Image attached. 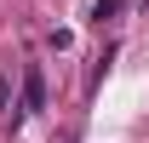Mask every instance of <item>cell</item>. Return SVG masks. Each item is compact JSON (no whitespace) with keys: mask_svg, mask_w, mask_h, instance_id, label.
<instances>
[{"mask_svg":"<svg viewBox=\"0 0 149 143\" xmlns=\"http://www.w3.org/2000/svg\"><path fill=\"white\" fill-rule=\"evenodd\" d=\"M120 6H126V0H97L92 17H97V23H115V17H120Z\"/></svg>","mask_w":149,"mask_h":143,"instance_id":"2","label":"cell"},{"mask_svg":"<svg viewBox=\"0 0 149 143\" xmlns=\"http://www.w3.org/2000/svg\"><path fill=\"white\" fill-rule=\"evenodd\" d=\"M40 109H46V74L29 63V69H23V103H17V115H40Z\"/></svg>","mask_w":149,"mask_h":143,"instance_id":"1","label":"cell"},{"mask_svg":"<svg viewBox=\"0 0 149 143\" xmlns=\"http://www.w3.org/2000/svg\"><path fill=\"white\" fill-rule=\"evenodd\" d=\"M6 103H12V74H0V115H6Z\"/></svg>","mask_w":149,"mask_h":143,"instance_id":"3","label":"cell"}]
</instances>
